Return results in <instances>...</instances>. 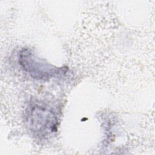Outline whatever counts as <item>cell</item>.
<instances>
[{"mask_svg":"<svg viewBox=\"0 0 155 155\" xmlns=\"http://www.w3.org/2000/svg\"><path fill=\"white\" fill-rule=\"evenodd\" d=\"M28 122L35 135L44 137L56 130L58 119L49 108L35 105L28 113Z\"/></svg>","mask_w":155,"mask_h":155,"instance_id":"6da1fadb","label":"cell"},{"mask_svg":"<svg viewBox=\"0 0 155 155\" xmlns=\"http://www.w3.org/2000/svg\"><path fill=\"white\" fill-rule=\"evenodd\" d=\"M19 62L25 71L38 79H48L60 73L62 70L41 61L27 48L20 52Z\"/></svg>","mask_w":155,"mask_h":155,"instance_id":"7a4b0ae2","label":"cell"}]
</instances>
